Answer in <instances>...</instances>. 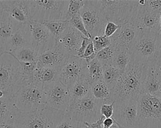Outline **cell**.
Wrapping results in <instances>:
<instances>
[{"label":"cell","mask_w":161,"mask_h":128,"mask_svg":"<svg viewBox=\"0 0 161 128\" xmlns=\"http://www.w3.org/2000/svg\"><path fill=\"white\" fill-rule=\"evenodd\" d=\"M145 65L131 57V60L112 90L115 102L127 99L137 100L144 93Z\"/></svg>","instance_id":"obj_1"},{"label":"cell","mask_w":161,"mask_h":128,"mask_svg":"<svg viewBox=\"0 0 161 128\" xmlns=\"http://www.w3.org/2000/svg\"><path fill=\"white\" fill-rule=\"evenodd\" d=\"M26 81L19 62L4 53L0 57V91L7 97H13Z\"/></svg>","instance_id":"obj_2"},{"label":"cell","mask_w":161,"mask_h":128,"mask_svg":"<svg viewBox=\"0 0 161 128\" xmlns=\"http://www.w3.org/2000/svg\"><path fill=\"white\" fill-rule=\"evenodd\" d=\"M69 3L64 0H26L31 21L39 23L65 21Z\"/></svg>","instance_id":"obj_3"},{"label":"cell","mask_w":161,"mask_h":128,"mask_svg":"<svg viewBox=\"0 0 161 128\" xmlns=\"http://www.w3.org/2000/svg\"><path fill=\"white\" fill-rule=\"evenodd\" d=\"M12 99L21 113H31L46 107L44 89L32 81L24 84Z\"/></svg>","instance_id":"obj_4"},{"label":"cell","mask_w":161,"mask_h":128,"mask_svg":"<svg viewBox=\"0 0 161 128\" xmlns=\"http://www.w3.org/2000/svg\"><path fill=\"white\" fill-rule=\"evenodd\" d=\"M64 113L45 107L31 113H21L14 124L17 128H56Z\"/></svg>","instance_id":"obj_5"},{"label":"cell","mask_w":161,"mask_h":128,"mask_svg":"<svg viewBox=\"0 0 161 128\" xmlns=\"http://www.w3.org/2000/svg\"><path fill=\"white\" fill-rule=\"evenodd\" d=\"M101 7L108 21L121 26L133 18L138 1L129 0H99Z\"/></svg>","instance_id":"obj_6"},{"label":"cell","mask_w":161,"mask_h":128,"mask_svg":"<svg viewBox=\"0 0 161 128\" xmlns=\"http://www.w3.org/2000/svg\"><path fill=\"white\" fill-rule=\"evenodd\" d=\"M101 102L91 94L83 99L72 101L65 114L80 122L93 123L101 117Z\"/></svg>","instance_id":"obj_7"},{"label":"cell","mask_w":161,"mask_h":128,"mask_svg":"<svg viewBox=\"0 0 161 128\" xmlns=\"http://www.w3.org/2000/svg\"><path fill=\"white\" fill-rule=\"evenodd\" d=\"M79 14L92 39L95 37L104 35L108 21L102 10L99 0H86Z\"/></svg>","instance_id":"obj_8"},{"label":"cell","mask_w":161,"mask_h":128,"mask_svg":"<svg viewBox=\"0 0 161 128\" xmlns=\"http://www.w3.org/2000/svg\"><path fill=\"white\" fill-rule=\"evenodd\" d=\"M160 33L139 32L131 49V58L144 65L153 63L157 56V42Z\"/></svg>","instance_id":"obj_9"},{"label":"cell","mask_w":161,"mask_h":128,"mask_svg":"<svg viewBox=\"0 0 161 128\" xmlns=\"http://www.w3.org/2000/svg\"><path fill=\"white\" fill-rule=\"evenodd\" d=\"M120 128H146L139 117L137 100L115 101L112 117Z\"/></svg>","instance_id":"obj_10"},{"label":"cell","mask_w":161,"mask_h":128,"mask_svg":"<svg viewBox=\"0 0 161 128\" xmlns=\"http://www.w3.org/2000/svg\"><path fill=\"white\" fill-rule=\"evenodd\" d=\"M87 76V63L82 58L69 57L59 70V81L70 88L77 81Z\"/></svg>","instance_id":"obj_11"},{"label":"cell","mask_w":161,"mask_h":128,"mask_svg":"<svg viewBox=\"0 0 161 128\" xmlns=\"http://www.w3.org/2000/svg\"><path fill=\"white\" fill-rule=\"evenodd\" d=\"M145 0L138 1L135 14L130 21L139 32H155L160 33L161 13L155 12L144 6Z\"/></svg>","instance_id":"obj_12"},{"label":"cell","mask_w":161,"mask_h":128,"mask_svg":"<svg viewBox=\"0 0 161 128\" xmlns=\"http://www.w3.org/2000/svg\"><path fill=\"white\" fill-rule=\"evenodd\" d=\"M46 107L65 113L71 103L70 90L59 81L44 89Z\"/></svg>","instance_id":"obj_13"},{"label":"cell","mask_w":161,"mask_h":128,"mask_svg":"<svg viewBox=\"0 0 161 128\" xmlns=\"http://www.w3.org/2000/svg\"><path fill=\"white\" fill-rule=\"evenodd\" d=\"M27 27L29 33L30 46L39 54L55 47L56 38L42 23L31 21Z\"/></svg>","instance_id":"obj_14"},{"label":"cell","mask_w":161,"mask_h":128,"mask_svg":"<svg viewBox=\"0 0 161 128\" xmlns=\"http://www.w3.org/2000/svg\"><path fill=\"white\" fill-rule=\"evenodd\" d=\"M2 3L3 11L18 30L32 21L26 0L2 1Z\"/></svg>","instance_id":"obj_15"},{"label":"cell","mask_w":161,"mask_h":128,"mask_svg":"<svg viewBox=\"0 0 161 128\" xmlns=\"http://www.w3.org/2000/svg\"><path fill=\"white\" fill-rule=\"evenodd\" d=\"M141 122L146 126L147 120L161 119V99L148 94H142L137 99Z\"/></svg>","instance_id":"obj_16"},{"label":"cell","mask_w":161,"mask_h":128,"mask_svg":"<svg viewBox=\"0 0 161 128\" xmlns=\"http://www.w3.org/2000/svg\"><path fill=\"white\" fill-rule=\"evenodd\" d=\"M85 37L70 24L65 32L56 39L55 46L68 57L76 56Z\"/></svg>","instance_id":"obj_17"},{"label":"cell","mask_w":161,"mask_h":128,"mask_svg":"<svg viewBox=\"0 0 161 128\" xmlns=\"http://www.w3.org/2000/svg\"><path fill=\"white\" fill-rule=\"evenodd\" d=\"M139 32L130 22H126L120 27L110 37L112 46L115 49L130 50L135 41Z\"/></svg>","instance_id":"obj_18"},{"label":"cell","mask_w":161,"mask_h":128,"mask_svg":"<svg viewBox=\"0 0 161 128\" xmlns=\"http://www.w3.org/2000/svg\"><path fill=\"white\" fill-rule=\"evenodd\" d=\"M69 57L56 46L39 54L37 67H50L59 70Z\"/></svg>","instance_id":"obj_19"},{"label":"cell","mask_w":161,"mask_h":128,"mask_svg":"<svg viewBox=\"0 0 161 128\" xmlns=\"http://www.w3.org/2000/svg\"><path fill=\"white\" fill-rule=\"evenodd\" d=\"M21 112L16 108L12 97L0 99V125L14 126L19 118Z\"/></svg>","instance_id":"obj_20"},{"label":"cell","mask_w":161,"mask_h":128,"mask_svg":"<svg viewBox=\"0 0 161 128\" xmlns=\"http://www.w3.org/2000/svg\"><path fill=\"white\" fill-rule=\"evenodd\" d=\"M59 81V70L50 67H36L32 82L45 89Z\"/></svg>","instance_id":"obj_21"},{"label":"cell","mask_w":161,"mask_h":128,"mask_svg":"<svg viewBox=\"0 0 161 128\" xmlns=\"http://www.w3.org/2000/svg\"><path fill=\"white\" fill-rule=\"evenodd\" d=\"M143 92L158 97L160 94L161 80L155 73L152 63L145 65Z\"/></svg>","instance_id":"obj_22"},{"label":"cell","mask_w":161,"mask_h":128,"mask_svg":"<svg viewBox=\"0 0 161 128\" xmlns=\"http://www.w3.org/2000/svg\"><path fill=\"white\" fill-rule=\"evenodd\" d=\"M26 46H30L27 24L19 28L13 33L8 42L5 53H14Z\"/></svg>","instance_id":"obj_23"},{"label":"cell","mask_w":161,"mask_h":128,"mask_svg":"<svg viewBox=\"0 0 161 128\" xmlns=\"http://www.w3.org/2000/svg\"><path fill=\"white\" fill-rule=\"evenodd\" d=\"M17 30L8 16L3 11L0 14V49L4 53L10 38Z\"/></svg>","instance_id":"obj_24"},{"label":"cell","mask_w":161,"mask_h":128,"mask_svg":"<svg viewBox=\"0 0 161 128\" xmlns=\"http://www.w3.org/2000/svg\"><path fill=\"white\" fill-rule=\"evenodd\" d=\"M91 92L93 96L103 104H111L115 102L112 90L103 80L91 85Z\"/></svg>","instance_id":"obj_25"},{"label":"cell","mask_w":161,"mask_h":128,"mask_svg":"<svg viewBox=\"0 0 161 128\" xmlns=\"http://www.w3.org/2000/svg\"><path fill=\"white\" fill-rule=\"evenodd\" d=\"M69 90L72 101L83 99L92 94L91 85L87 76L83 77L74 83Z\"/></svg>","instance_id":"obj_26"},{"label":"cell","mask_w":161,"mask_h":128,"mask_svg":"<svg viewBox=\"0 0 161 128\" xmlns=\"http://www.w3.org/2000/svg\"><path fill=\"white\" fill-rule=\"evenodd\" d=\"M87 78L90 85L103 79V66L96 58L87 63Z\"/></svg>","instance_id":"obj_27"},{"label":"cell","mask_w":161,"mask_h":128,"mask_svg":"<svg viewBox=\"0 0 161 128\" xmlns=\"http://www.w3.org/2000/svg\"><path fill=\"white\" fill-rule=\"evenodd\" d=\"M14 57L18 61L26 63H37L39 54L31 46L25 47L14 53H7Z\"/></svg>","instance_id":"obj_28"},{"label":"cell","mask_w":161,"mask_h":128,"mask_svg":"<svg viewBox=\"0 0 161 128\" xmlns=\"http://www.w3.org/2000/svg\"><path fill=\"white\" fill-rule=\"evenodd\" d=\"M103 69V79L104 82L113 90L116 85L119 78L122 74V72L113 65L104 66Z\"/></svg>","instance_id":"obj_29"},{"label":"cell","mask_w":161,"mask_h":128,"mask_svg":"<svg viewBox=\"0 0 161 128\" xmlns=\"http://www.w3.org/2000/svg\"><path fill=\"white\" fill-rule=\"evenodd\" d=\"M131 54L130 50L115 49V53L112 65L123 72L131 60Z\"/></svg>","instance_id":"obj_30"},{"label":"cell","mask_w":161,"mask_h":128,"mask_svg":"<svg viewBox=\"0 0 161 128\" xmlns=\"http://www.w3.org/2000/svg\"><path fill=\"white\" fill-rule=\"evenodd\" d=\"M48 30L56 39L61 36L69 28L70 23L68 21H55L42 23Z\"/></svg>","instance_id":"obj_31"},{"label":"cell","mask_w":161,"mask_h":128,"mask_svg":"<svg viewBox=\"0 0 161 128\" xmlns=\"http://www.w3.org/2000/svg\"><path fill=\"white\" fill-rule=\"evenodd\" d=\"M115 53V49L113 46H110L96 53V58L102 64V66L112 65Z\"/></svg>","instance_id":"obj_32"},{"label":"cell","mask_w":161,"mask_h":128,"mask_svg":"<svg viewBox=\"0 0 161 128\" xmlns=\"http://www.w3.org/2000/svg\"><path fill=\"white\" fill-rule=\"evenodd\" d=\"M86 0L80 1V0H70L69 3L68 9L66 11L65 21H69L74 16L79 14L80 10L84 7Z\"/></svg>","instance_id":"obj_33"},{"label":"cell","mask_w":161,"mask_h":128,"mask_svg":"<svg viewBox=\"0 0 161 128\" xmlns=\"http://www.w3.org/2000/svg\"><path fill=\"white\" fill-rule=\"evenodd\" d=\"M56 128H86L85 122L78 121L65 114Z\"/></svg>","instance_id":"obj_34"},{"label":"cell","mask_w":161,"mask_h":128,"mask_svg":"<svg viewBox=\"0 0 161 128\" xmlns=\"http://www.w3.org/2000/svg\"><path fill=\"white\" fill-rule=\"evenodd\" d=\"M92 40L96 53L101 50L112 45L110 38L104 35L95 37Z\"/></svg>","instance_id":"obj_35"},{"label":"cell","mask_w":161,"mask_h":128,"mask_svg":"<svg viewBox=\"0 0 161 128\" xmlns=\"http://www.w3.org/2000/svg\"><path fill=\"white\" fill-rule=\"evenodd\" d=\"M69 22L74 28H75L77 30L81 33L85 37L91 38V37L85 28V24L80 14H77L74 16L69 21Z\"/></svg>","instance_id":"obj_36"},{"label":"cell","mask_w":161,"mask_h":128,"mask_svg":"<svg viewBox=\"0 0 161 128\" xmlns=\"http://www.w3.org/2000/svg\"><path fill=\"white\" fill-rule=\"evenodd\" d=\"M114 103L111 104H103L101 106L100 113L101 115L104 117V119L112 118L114 115Z\"/></svg>","instance_id":"obj_37"},{"label":"cell","mask_w":161,"mask_h":128,"mask_svg":"<svg viewBox=\"0 0 161 128\" xmlns=\"http://www.w3.org/2000/svg\"><path fill=\"white\" fill-rule=\"evenodd\" d=\"M155 73L161 80V49L157 48V53L155 61L151 63Z\"/></svg>","instance_id":"obj_38"},{"label":"cell","mask_w":161,"mask_h":128,"mask_svg":"<svg viewBox=\"0 0 161 128\" xmlns=\"http://www.w3.org/2000/svg\"><path fill=\"white\" fill-rule=\"evenodd\" d=\"M120 26H119L115 24L114 22L108 21L105 27L104 35L107 37L110 38L117 31V30L120 28Z\"/></svg>","instance_id":"obj_39"},{"label":"cell","mask_w":161,"mask_h":128,"mask_svg":"<svg viewBox=\"0 0 161 128\" xmlns=\"http://www.w3.org/2000/svg\"><path fill=\"white\" fill-rule=\"evenodd\" d=\"M144 6L150 10L161 13V0L159 1H145Z\"/></svg>","instance_id":"obj_40"},{"label":"cell","mask_w":161,"mask_h":128,"mask_svg":"<svg viewBox=\"0 0 161 128\" xmlns=\"http://www.w3.org/2000/svg\"><path fill=\"white\" fill-rule=\"evenodd\" d=\"M92 42V40L91 39V38H89L88 37H85L83 41V42L81 44V46H80L78 52H77V57H81L84 53L85 51L86 50V49L87 48V47L88 46V45Z\"/></svg>","instance_id":"obj_41"},{"label":"cell","mask_w":161,"mask_h":128,"mask_svg":"<svg viewBox=\"0 0 161 128\" xmlns=\"http://www.w3.org/2000/svg\"><path fill=\"white\" fill-rule=\"evenodd\" d=\"M146 128H161V119L147 120Z\"/></svg>","instance_id":"obj_42"},{"label":"cell","mask_w":161,"mask_h":128,"mask_svg":"<svg viewBox=\"0 0 161 128\" xmlns=\"http://www.w3.org/2000/svg\"><path fill=\"white\" fill-rule=\"evenodd\" d=\"M104 120V117L101 116V118L96 122L93 123H87V122H85L86 128H103V121Z\"/></svg>","instance_id":"obj_43"},{"label":"cell","mask_w":161,"mask_h":128,"mask_svg":"<svg viewBox=\"0 0 161 128\" xmlns=\"http://www.w3.org/2000/svg\"><path fill=\"white\" fill-rule=\"evenodd\" d=\"M114 123H115V121L112 118L104 119L103 123V128H110V127Z\"/></svg>","instance_id":"obj_44"},{"label":"cell","mask_w":161,"mask_h":128,"mask_svg":"<svg viewBox=\"0 0 161 128\" xmlns=\"http://www.w3.org/2000/svg\"><path fill=\"white\" fill-rule=\"evenodd\" d=\"M0 128H17L14 126L10 124H1L0 125Z\"/></svg>","instance_id":"obj_45"},{"label":"cell","mask_w":161,"mask_h":128,"mask_svg":"<svg viewBox=\"0 0 161 128\" xmlns=\"http://www.w3.org/2000/svg\"><path fill=\"white\" fill-rule=\"evenodd\" d=\"M157 48L161 49V31L158 35V42H157Z\"/></svg>","instance_id":"obj_46"},{"label":"cell","mask_w":161,"mask_h":128,"mask_svg":"<svg viewBox=\"0 0 161 128\" xmlns=\"http://www.w3.org/2000/svg\"><path fill=\"white\" fill-rule=\"evenodd\" d=\"M3 12V9L2 6V1H0V14H2Z\"/></svg>","instance_id":"obj_47"},{"label":"cell","mask_w":161,"mask_h":128,"mask_svg":"<svg viewBox=\"0 0 161 128\" xmlns=\"http://www.w3.org/2000/svg\"><path fill=\"white\" fill-rule=\"evenodd\" d=\"M7 97L6 95L5 94V93L3 92L0 91V99H2L3 97Z\"/></svg>","instance_id":"obj_48"},{"label":"cell","mask_w":161,"mask_h":128,"mask_svg":"<svg viewBox=\"0 0 161 128\" xmlns=\"http://www.w3.org/2000/svg\"><path fill=\"white\" fill-rule=\"evenodd\" d=\"M110 128H119V126L115 122V123L110 127Z\"/></svg>","instance_id":"obj_49"},{"label":"cell","mask_w":161,"mask_h":128,"mask_svg":"<svg viewBox=\"0 0 161 128\" xmlns=\"http://www.w3.org/2000/svg\"><path fill=\"white\" fill-rule=\"evenodd\" d=\"M4 53V52H3V51L1 49H0V57H1L3 54Z\"/></svg>","instance_id":"obj_50"},{"label":"cell","mask_w":161,"mask_h":128,"mask_svg":"<svg viewBox=\"0 0 161 128\" xmlns=\"http://www.w3.org/2000/svg\"><path fill=\"white\" fill-rule=\"evenodd\" d=\"M160 31H161V14H160Z\"/></svg>","instance_id":"obj_51"},{"label":"cell","mask_w":161,"mask_h":128,"mask_svg":"<svg viewBox=\"0 0 161 128\" xmlns=\"http://www.w3.org/2000/svg\"><path fill=\"white\" fill-rule=\"evenodd\" d=\"M160 99H161V92H160V96H159V97H158Z\"/></svg>","instance_id":"obj_52"},{"label":"cell","mask_w":161,"mask_h":128,"mask_svg":"<svg viewBox=\"0 0 161 128\" xmlns=\"http://www.w3.org/2000/svg\"><path fill=\"white\" fill-rule=\"evenodd\" d=\"M119 128H120V127H119Z\"/></svg>","instance_id":"obj_53"}]
</instances>
